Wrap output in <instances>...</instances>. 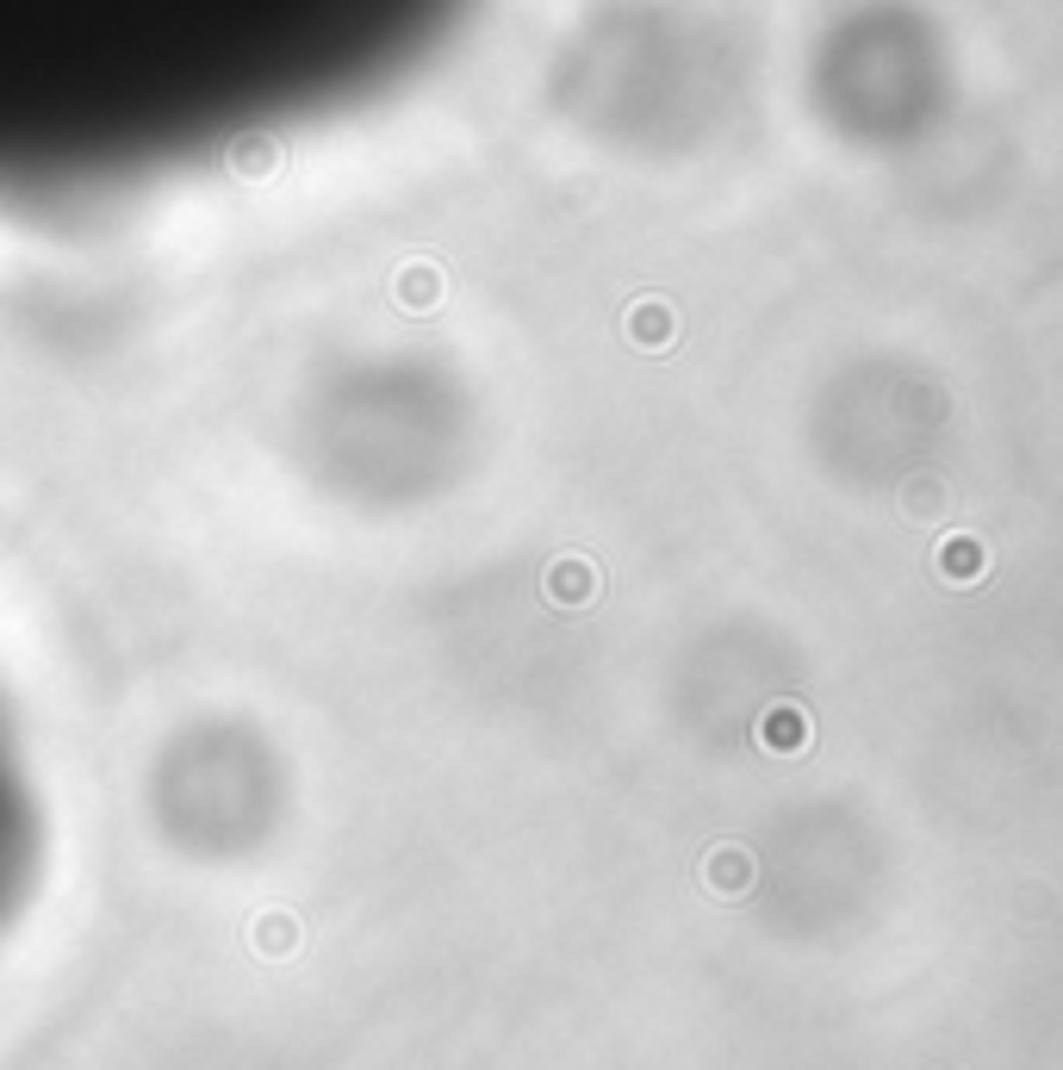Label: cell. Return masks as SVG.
<instances>
[{
	"instance_id": "6da1fadb",
	"label": "cell",
	"mask_w": 1063,
	"mask_h": 1070,
	"mask_svg": "<svg viewBox=\"0 0 1063 1070\" xmlns=\"http://www.w3.org/2000/svg\"><path fill=\"white\" fill-rule=\"evenodd\" d=\"M460 0H0V193H75L355 100Z\"/></svg>"
},
{
	"instance_id": "7a4b0ae2",
	"label": "cell",
	"mask_w": 1063,
	"mask_h": 1070,
	"mask_svg": "<svg viewBox=\"0 0 1063 1070\" xmlns=\"http://www.w3.org/2000/svg\"><path fill=\"white\" fill-rule=\"evenodd\" d=\"M0 871H7V785H0Z\"/></svg>"
}]
</instances>
